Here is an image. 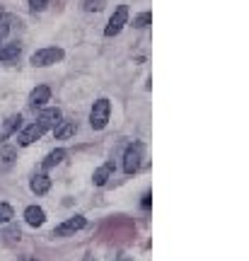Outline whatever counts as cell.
Returning a JSON list of instances; mask_svg holds the SVG:
<instances>
[{
    "label": "cell",
    "instance_id": "cell-17",
    "mask_svg": "<svg viewBox=\"0 0 249 261\" xmlns=\"http://www.w3.org/2000/svg\"><path fill=\"white\" fill-rule=\"evenodd\" d=\"M150 19H153V15H150V12H140V15H136V17H133V27H136V29L148 27Z\"/></svg>",
    "mask_w": 249,
    "mask_h": 261
},
{
    "label": "cell",
    "instance_id": "cell-16",
    "mask_svg": "<svg viewBox=\"0 0 249 261\" xmlns=\"http://www.w3.org/2000/svg\"><path fill=\"white\" fill-rule=\"evenodd\" d=\"M15 218V211L10 203H0V225H8Z\"/></svg>",
    "mask_w": 249,
    "mask_h": 261
},
{
    "label": "cell",
    "instance_id": "cell-10",
    "mask_svg": "<svg viewBox=\"0 0 249 261\" xmlns=\"http://www.w3.org/2000/svg\"><path fill=\"white\" fill-rule=\"evenodd\" d=\"M51 130H54L56 140H68V138H73V136H75L78 126H75V121H58Z\"/></svg>",
    "mask_w": 249,
    "mask_h": 261
},
{
    "label": "cell",
    "instance_id": "cell-13",
    "mask_svg": "<svg viewBox=\"0 0 249 261\" xmlns=\"http://www.w3.org/2000/svg\"><path fill=\"white\" fill-rule=\"evenodd\" d=\"M19 54H22V44H19V41H12V44H5V46H0V61H5V63H12V61H17Z\"/></svg>",
    "mask_w": 249,
    "mask_h": 261
},
{
    "label": "cell",
    "instance_id": "cell-5",
    "mask_svg": "<svg viewBox=\"0 0 249 261\" xmlns=\"http://www.w3.org/2000/svg\"><path fill=\"white\" fill-rule=\"evenodd\" d=\"M85 225H87V220H85L83 215H75V218H68L65 223H61L58 227L54 230V237H70V234L80 232Z\"/></svg>",
    "mask_w": 249,
    "mask_h": 261
},
{
    "label": "cell",
    "instance_id": "cell-6",
    "mask_svg": "<svg viewBox=\"0 0 249 261\" xmlns=\"http://www.w3.org/2000/svg\"><path fill=\"white\" fill-rule=\"evenodd\" d=\"M44 133H46V130L41 128L39 123H29L27 128H24V130H22V133L17 136V143L22 145V148H27V145H32V143H34V140L41 138Z\"/></svg>",
    "mask_w": 249,
    "mask_h": 261
},
{
    "label": "cell",
    "instance_id": "cell-23",
    "mask_svg": "<svg viewBox=\"0 0 249 261\" xmlns=\"http://www.w3.org/2000/svg\"><path fill=\"white\" fill-rule=\"evenodd\" d=\"M0 19H3V15H0Z\"/></svg>",
    "mask_w": 249,
    "mask_h": 261
},
{
    "label": "cell",
    "instance_id": "cell-8",
    "mask_svg": "<svg viewBox=\"0 0 249 261\" xmlns=\"http://www.w3.org/2000/svg\"><path fill=\"white\" fill-rule=\"evenodd\" d=\"M19 126H22V116H19V114L8 116V119L3 121V128H0V140H8L10 136H15L19 130Z\"/></svg>",
    "mask_w": 249,
    "mask_h": 261
},
{
    "label": "cell",
    "instance_id": "cell-20",
    "mask_svg": "<svg viewBox=\"0 0 249 261\" xmlns=\"http://www.w3.org/2000/svg\"><path fill=\"white\" fill-rule=\"evenodd\" d=\"M12 158H15V150L5 148L3 152H0V165H10V162H12Z\"/></svg>",
    "mask_w": 249,
    "mask_h": 261
},
{
    "label": "cell",
    "instance_id": "cell-2",
    "mask_svg": "<svg viewBox=\"0 0 249 261\" xmlns=\"http://www.w3.org/2000/svg\"><path fill=\"white\" fill-rule=\"evenodd\" d=\"M109 116H111V102L107 97H102L97 102L92 104V112H90V126L94 130H102L107 123H109Z\"/></svg>",
    "mask_w": 249,
    "mask_h": 261
},
{
    "label": "cell",
    "instance_id": "cell-9",
    "mask_svg": "<svg viewBox=\"0 0 249 261\" xmlns=\"http://www.w3.org/2000/svg\"><path fill=\"white\" fill-rule=\"evenodd\" d=\"M51 99V90H48L46 85H39V87H34L32 90V94H29V107H44V104Z\"/></svg>",
    "mask_w": 249,
    "mask_h": 261
},
{
    "label": "cell",
    "instance_id": "cell-7",
    "mask_svg": "<svg viewBox=\"0 0 249 261\" xmlns=\"http://www.w3.org/2000/svg\"><path fill=\"white\" fill-rule=\"evenodd\" d=\"M58 121H61V109H56V107H51V109H44V112L39 114V119H37V123L44 130L54 128Z\"/></svg>",
    "mask_w": 249,
    "mask_h": 261
},
{
    "label": "cell",
    "instance_id": "cell-1",
    "mask_svg": "<svg viewBox=\"0 0 249 261\" xmlns=\"http://www.w3.org/2000/svg\"><path fill=\"white\" fill-rule=\"evenodd\" d=\"M143 155H145V145L136 140V143H131L126 152H123V172L126 174H136L143 165Z\"/></svg>",
    "mask_w": 249,
    "mask_h": 261
},
{
    "label": "cell",
    "instance_id": "cell-12",
    "mask_svg": "<svg viewBox=\"0 0 249 261\" xmlns=\"http://www.w3.org/2000/svg\"><path fill=\"white\" fill-rule=\"evenodd\" d=\"M111 174H114V162H104L99 169H94V177H92V181H94V187H104L107 181L111 179Z\"/></svg>",
    "mask_w": 249,
    "mask_h": 261
},
{
    "label": "cell",
    "instance_id": "cell-19",
    "mask_svg": "<svg viewBox=\"0 0 249 261\" xmlns=\"http://www.w3.org/2000/svg\"><path fill=\"white\" fill-rule=\"evenodd\" d=\"M104 3L107 0H85V10L87 12H99V10H104Z\"/></svg>",
    "mask_w": 249,
    "mask_h": 261
},
{
    "label": "cell",
    "instance_id": "cell-15",
    "mask_svg": "<svg viewBox=\"0 0 249 261\" xmlns=\"http://www.w3.org/2000/svg\"><path fill=\"white\" fill-rule=\"evenodd\" d=\"M65 155H68V152H65L63 148L51 150V152H48L46 158H44V162H41V167H44V169H54L56 165H61V162H63Z\"/></svg>",
    "mask_w": 249,
    "mask_h": 261
},
{
    "label": "cell",
    "instance_id": "cell-14",
    "mask_svg": "<svg viewBox=\"0 0 249 261\" xmlns=\"http://www.w3.org/2000/svg\"><path fill=\"white\" fill-rule=\"evenodd\" d=\"M29 189L37 196H44V194H48V189H51V179H48L46 174H34L32 181H29Z\"/></svg>",
    "mask_w": 249,
    "mask_h": 261
},
{
    "label": "cell",
    "instance_id": "cell-18",
    "mask_svg": "<svg viewBox=\"0 0 249 261\" xmlns=\"http://www.w3.org/2000/svg\"><path fill=\"white\" fill-rule=\"evenodd\" d=\"M27 3H29V10H32V12H44L51 0H27Z\"/></svg>",
    "mask_w": 249,
    "mask_h": 261
},
{
    "label": "cell",
    "instance_id": "cell-22",
    "mask_svg": "<svg viewBox=\"0 0 249 261\" xmlns=\"http://www.w3.org/2000/svg\"><path fill=\"white\" fill-rule=\"evenodd\" d=\"M24 261H37V259H24Z\"/></svg>",
    "mask_w": 249,
    "mask_h": 261
},
{
    "label": "cell",
    "instance_id": "cell-4",
    "mask_svg": "<svg viewBox=\"0 0 249 261\" xmlns=\"http://www.w3.org/2000/svg\"><path fill=\"white\" fill-rule=\"evenodd\" d=\"M126 22H129V8H126V5H119V8L114 10V15H111L109 24H107V29H104V34H107V37H116V34H121V29L126 27Z\"/></svg>",
    "mask_w": 249,
    "mask_h": 261
},
{
    "label": "cell",
    "instance_id": "cell-21",
    "mask_svg": "<svg viewBox=\"0 0 249 261\" xmlns=\"http://www.w3.org/2000/svg\"><path fill=\"white\" fill-rule=\"evenodd\" d=\"M8 32H10V27H8V22H5V17L0 19V41L8 37Z\"/></svg>",
    "mask_w": 249,
    "mask_h": 261
},
{
    "label": "cell",
    "instance_id": "cell-11",
    "mask_svg": "<svg viewBox=\"0 0 249 261\" xmlns=\"http://www.w3.org/2000/svg\"><path fill=\"white\" fill-rule=\"evenodd\" d=\"M24 220H27V225H32V227H41L44 220H46V213H44V208H39V205H29L27 211H24Z\"/></svg>",
    "mask_w": 249,
    "mask_h": 261
},
{
    "label": "cell",
    "instance_id": "cell-3",
    "mask_svg": "<svg viewBox=\"0 0 249 261\" xmlns=\"http://www.w3.org/2000/svg\"><path fill=\"white\" fill-rule=\"evenodd\" d=\"M63 56H65L63 48L44 46V48H39V51H34V54H32V65H34V68H48V65L63 61Z\"/></svg>",
    "mask_w": 249,
    "mask_h": 261
}]
</instances>
